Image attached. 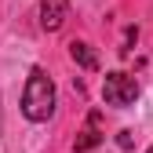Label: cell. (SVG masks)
I'll list each match as a JSON object with an SVG mask.
<instances>
[{"instance_id": "obj_6", "label": "cell", "mask_w": 153, "mask_h": 153, "mask_svg": "<svg viewBox=\"0 0 153 153\" xmlns=\"http://www.w3.org/2000/svg\"><path fill=\"white\" fill-rule=\"evenodd\" d=\"M117 146H120V149H131V146H135V131H128V128H124L120 135H117Z\"/></svg>"}, {"instance_id": "obj_2", "label": "cell", "mask_w": 153, "mask_h": 153, "mask_svg": "<svg viewBox=\"0 0 153 153\" xmlns=\"http://www.w3.org/2000/svg\"><path fill=\"white\" fill-rule=\"evenodd\" d=\"M102 99H106V106H117V109L135 106V99H139L135 76H128V73H120V69L106 73V76H102Z\"/></svg>"}, {"instance_id": "obj_1", "label": "cell", "mask_w": 153, "mask_h": 153, "mask_svg": "<svg viewBox=\"0 0 153 153\" xmlns=\"http://www.w3.org/2000/svg\"><path fill=\"white\" fill-rule=\"evenodd\" d=\"M22 113H26V120H33V124L51 120V113H55V84H51V76L44 69H33L29 73V80L22 88Z\"/></svg>"}, {"instance_id": "obj_3", "label": "cell", "mask_w": 153, "mask_h": 153, "mask_svg": "<svg viewBox=\"0 0 153 153\" xmlns=\"http://www.w3.org/2000/svg\"><path fill=\"white\" fill-rule=\"evenodd\" d=\"M69 18V0H40V29L59 33Z\"/></svg>"}, {"instance_id": "obj_4", "label": "cell", "mask_w": 153, "mask_h": 153, "mask_svg": "<svg viewBox=\"0 0 153 153\" xmlns=\"http://www.w3.org/2000/svg\"><path fill=\"white\" fill-rule=\"evenodd\" d=\"M69 55H73V62L80 66V69H88V73H91V69H99V55H95L84 40H73V44H69Z\"/></svg>"}, {"instance_id": "obj_7", "label": "cell", "mask_w": 153, "mask_h": 153, "mask_svg": "<svg viewBox=\"0 0 153 153\" xmlns=\"http://www.w3.org/2000/svg\"><path fill=\"white\" fill-rule=\"evenodd\" d=\"M146 153H153V146H149V149H146Z\"/></svg>"}, {"instance_id": "obj_5", "label": "cell", "mask_w": 153, "mask_h": 153, "mask_svg": "<svg viewBox=\"0 0 153 153\" xmlns=\"http://www.w3.org/2000/svg\"><path fill=\"white\" fill-rule=\"evenodd\" d=\"M95 124H99V117H91V128H88V131H80V139L73 142V149H76V153H88V149H95V146L102 142V135L95 131Z\"/></svg>"}]
</instances>
